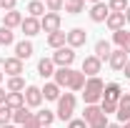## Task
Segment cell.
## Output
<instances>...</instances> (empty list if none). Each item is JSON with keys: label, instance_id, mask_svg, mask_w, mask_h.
<instances>
[{"label": "cell", "instance_id": "cell-1", "mask_svg": "<svg viewBox=\"0 0 130 128\" xmlns=\"http://www.w3.org/2000/svg\"><path fill=\"white\" fill-rule=\"evenodd\" d=\"M85 93H83V98H85V106H95L98 100H103V91H105V83L98 78H85V88H83Z\"/></svg>", "mask_w": 130, "mask_h": 128}, {"label": "cell", "instance_id": "cell-2", "mask_svg": "<svg viewBox=\"0 0 130 128\" xmlns=\"http://www.w3.org/2000/svg\"><path fill=\"white\" fill-rule=\"evenodd\" d=\"M73 113H75V96L73 93H65V96H60V100H58V118L60 121H73Z\"/></svg>", "mask_w": 130, "mask_h": 128}, {"label": "cell", "instance_id": "cell-3", "mask_svg": "<svg viewBox=\"0 0 130 128\" xmlns=\"http://www.w3.org/2000/svg\"><path fill=\"white\" fill-rule=\"evenodd\" d=\"M53 63L60 65V68H70V65L75 63V50L68 48V45H63V48H58L55 53H53Z\"/></svg>", "mask_w": 130, "mask_h": 128}, {"label": "cell", "instance_id": "cell-4", "mask_svg": "<svg viewBox=\"0 0 130 128\" xmlns=\"http://www.w3.org/2000/svg\"><path fill=\"white\" fill-rule=\"evenodd\" d=\"M100 68H103V60H100V58H95V55H88V58L83 60L80 73L85 75V78H95L98 73H100Z\"/></svg>", "mask_w": 130, "mask_h": 128}, {"label": "cell", "instance_id": "cell-5", "mask_svg": "<svg viewBox=\"0 0 130 128\" xmlns=\"http://www.w3.org/2000/svg\"><path fill=\"white\" fill-rule=\"evenodd\" d=\"M40 30H45L50 35V33L60 30V13H45V15L40 18Z\"/></svg>", "mask_w": 130, "mask_h": 128}, {"label": "cell", "instance_id": "cell-6", "mask_svg": "<svg viewBox=\"0 0 130 128\" xmlns=\"http://www.w3.org/2000/svg\"><path fill=\"white\" fill-rule=\"evenodd\" d=\"M23 96H25V106H28V108H38V106L43 103V91L35 88V85H28V88L23 91Z\"/></svg>", "mask_w": 130, "mask_h": 128}, {"label": "cell", "instance_id": "cell-7", "mask_svg": "<svg viewBox=\"0 0 130 128\" xmlns=\"http://www.w3.org/2000/svg\"><path fill=\"white\" fill-rule=\"evenodd\" d=\"M118 121H120V126H125L130 121V93H123L118 100Z\"/></svg>", "mask_w": 130, "mask_h": 128}, {"label": "cell", "instance_id": "cell-8", "mask_svg": "<svg viewBox=\"0 0 130 128\" xmlns=\"http://www.w3.org/2000/svg\"><path fill=\"white\" fill-rule=\"evenodd\" d=\"M85 40H88V33L83 30V28H73V30L68 33V48H80V45H85Z\"/></svg>", "mask_w": 130, "mask_h": 128}, {"label": "cell", "instance_id": "cell-9", "mask_svg": "<svg viewBox=\"0 0 130 128\" xmlns=\"http://www.w3.org/2000/svg\"><path fill=\"white\" fill-rule=\"evenodd\" d=\"M108 15H110V8H108L105 3H95V5L90 8V20H93V23H105Z\"/></svg>", "mask_w": 130, "mask_h": 128}, {"label": "cell", "instance_id": "cell-10", "mask_svg": "<svg viewBox=\"0 0 130 128\" xmlns=\"http://www.w3.org/2000/svg\"><path fill=\"white\" fill-rule=\"evenodd\" d=\"M3 73H8L10 78H15L23 73V60L18 58H3Z\"/></svg>", "mask_w": 130, "mask_h": 128}, {"label": "cell", "instance_id": "cell-11", "mask_svg": "<svg viewBox=\"0 0 130 128\" xmlns=\"http://www.w3.org/2000/svg\"><path fill=\"white\" fill-rule=\"evenodd\" d=\"M108 63H110V68H113V70H123V68H125V63H128V53H125L123 48L113 50V53H110V58H108Z\"/></svg>", "mask_w": 130, "mask_h": 128}, {"label": "cell", "instance_id": "cell-12", "mask_svg": "<svg viewBox=\"0 0 130 128\" xmlns=\"http://www.w3.org/2000/svg\"><path fill=\"white\" fill-rule=\"evenodd\" d=\"M20 28H23V33L28 35V38H32V35H38L40 33V20L38 18H23V23H20Z\"/></svg>", "mask_w": 130, "mask_h": 128}, {"label": "cell", "instance_id": "cell-13", "mask_svg": "<svg viewBox=\"0 0 130 128\" xmlns=\"http://www.w3.org/2000/svg\"><path fill=\"white\" fill-rule=\"evenodd\" d=\"M120 96H123V88H120L118 83H108L105 91H103V100H110V103H118Z\"/></svg>", "mask_w": 130, "mask_h": 128}, {"label": "cell", "instance_id": "cell-14", "mask_svg": "<svg viewBox=\"0 0 130 128\" xmlns=\"http://www.w3.org/2000/svg\"><path fill=\"white\" fill-rule=\"evenodd\" d=\"M125 23H128V20H125V13H110L108 20H105V25H108L113 33H115V30H123V28H125Z\"/></svg>", "mask_w": 130, "mask_h": 128}, {"label": "cell", "instance_id": "cell-15", "mask_svg": "<svg viewBox=\"0 0 130 128\" xmlns=\"http://www.w3.org/2000/svg\"><path fill=\"white\" fill-rule=\"evenodd\" d=\"M32 50H35V48H32L30 40H20V43L15 45V58H18V60H28V58L32 55Z\"/></svg>", "mask_w": 130, "mask_h": 128}, {"label": "cell", "instance_id": "cell-16", "mask_svg": "<svg viewBox=\"0 0 130 128\" xmlns=\"http://www.w3.org/2000/svg\"><path fill=\"white\" fill-rule=\"evenodd\" d=\"M65 43H68V33H63V30H55V33H50L48 35V45L50 48H63Z\"/></svg>", "mask_w": 130, "mask_h": 128}, {"label": "cell", "instance_id": "cell-17", "mask_svg": "<svg viewBox=\"0 0 130 128\" xmlns=\"http://www.w3.org/2000/svg\"><path fill=\"white\" fill-rule=\"evenodd\" d=\"M70 78H73V68H58L55 70V83L60 88H68L70 85Z\"/></svg>", "mask_w": 130, "mask_h": 128}, {"label": "cell", "instance_id": "cell-18", "mask_svg": "<svg viewBox=\"0 0 130 128\" xmlns=\"http://www.w3.org/2000/svg\"><path fill=\"white\" fill-rule=\"evenodd\" d=\"M43 91V98L45 100H60V85L53 80V83H45V88H40Z\"/></svg>", "mask_w": 130, "mask_h": 128}, {"label": "cell", "instance_id": "cell-19", "mask_svg": "<svg viewBox=\"0 0 130 128\" xmlns=\"http://www.w3.org/2000/svg\"><path fill=\"white\" fill-rule=\"evenodd\" d=\"M20 23H23V15H20L18 10H8V13H5V18H3V25H5V28H10V30H13V28H18Z\"/></svg>", "mask_w": 130, "mask_h": 128}, {"label": "cell", "instance_id": "cell-20", "mask_svg": "<svg viewBox=\"0 0 130 128\" xmlns=\"http://www.w3.org/2000/svg\"><path fill=\"white\" fill-rule=\"evenodd\" d=\"M38 73H40L43 78H50V75H55V63H53V58H43V60L38 63Z\"/></svg>", "mask_w": 130, "mask_h": 128}, {"label": "cell", "instance_id": "cell-21", "mask_svg": "<svg viewBox=\"0 0 130 128\" xmlns=\"http://www.w3.org/2000/svg\"><path fill=\"white\" fill-rule=\"evenodd\" d=\"M28 13H30V18H38V20H40L48 10H45V5H43L40 0H30V3H28Z\"/></svg>", "mask_w": 130, "mask_h": 128}, {"label": "cell", "instance_id": "cell-22", "mask_svg": "<svg viewBox=\"0 0 130 128\" xmlns=\"http://www.w3.org/2000/svg\"><path fill=\"white\" fill-rule=\"evenodd\" d=\"M110 53H113V50H110V43H108V40H98V43H95V58L108 60Z\"/></svg>", "mask_w": 130, "mask_h": 128}, {"label": "cell", "instance_id": "cell-23", "mask_svg": "<svg viewBox=\"0 0 130 128\" xmlns=\"http://www.w3.org/2000/svg\"><path fill=\"white\" fill-rule=\"evenodd\" d=\"M30 116H32V113H30V108H28V106L15 108V111H13V123H15V126H23V123H25Z\"/></svg>", "mask_w": 130, "mask_h": 128}, {"label": "cell", "instance_id": "cell-24", "mask_svg": "<svg viewBox=\"0 0 130 128\" xmlns=\"http://www.w3.org/2000/svg\"><path fill=\"white\" fill-rule=\"evenodd\" d=\"M28 85H25V80L20 78V75H15V78H8V93H23Z\"/></svg>", "mask_w": 130, "mask_h": 128}, {"label": "cell", "instance_id": "cell-25", "mask_svg": "<svg viewBox=\"0 0 130 128\" xmlns=\"http://www.w3.org/2000/svg\"><path fill=\"white\" fill-rule=\"evenodd\" d=\"M5 106H10L13 111H15V108H23V106H25V96H23V93H8Z\"/></svg>", "mask_w": 130, "mask_h": 128}, {"label": "cell", "instance_id": "cell-26", "mask_svg": "<svg viewBox=\"0 0 130 128\" xmlns=\"http://www.w3.org/2000/svg\"><path fill=\"white\" fill-rule=\"evenodd\" d=\"M85 10V0H65V13L70 15H78Z\"/></svg>", "mask_w": 130, "mask_h": 128}, {"label": "cell", "instance_id": "cell-27", "mask_svg": "<svg viewBox=\"0 0 130 128\" xmlns=\"http://www.w3.org/2000/svg\"><path fill=\"white\" fill-rule=\"evenodd\" d=\"M70 91H83L85 88V75H83L80 70H73V78H70V85H68Z\"/></svg>", "mask_w": 130, "mask_h": 128}, {"label": "cell", "instance_id": "cell-28", "mask_svg": "<svg viewBox=\"0 0 130 128\" xmlns=\"http://www.w3.org/2000/svg\"><path fill=\"white\" fill-rule=\"evenodd\" d=\"M100 106H85V113H83V121L85 123H90V121H95L98 116H100Z\"/></svg>", "mask_w": 130, "mask_h": 128}, {"label": "cell", "instance_id": "cell-29", "mask_svg": "<svg viewBox=\"0 0 130 128\" xmlns=\"http://www.w3.org/2000/svg\"><path fill=\"white\" fill-rule=\"evenodd\" d=\"M35 116H38V121H40V126H43V128H45V126H53V121H55V113L48 111V108L40 111V113H35Z\"/></svg>", "mask_w": 130, "mask_h": 128}, {"label": "cell", "instance_id": "cell-30", "mask_svg": "<svg viewBox=\"0 0 130 128\" xmlns=\"http://www.w3.org/2000/svg\"><path fill=\"white\" fill-rule=\"evenodd\" d=\"M13 40H15L13 30L5 28V25H0V45H13Z\"/></svg>", "mask_w": 130, "mask_h": 128}, {"label": "cell", "instance_id": "cell-31", "mask_svg": "<svg viewBox=\"0 0 130 128\" xmlns=\"http://www.w3.org/2000/svg\"><path fill=\"white\" fill-rule=\"evenodd\" d=\"M10 121H13V108L3 103V106H0V126H8Z\"/></svg>", "mask_w": 130, "mask_h": 128}, {"label": "cell", "instance_id": "cell-32", "mask_svg": "<svg viewBox=\"0 0 130 128\" xmlns=\"http://www.w3.org/2000/svg\"><path fill=\"white\" fill-rule=\"evenodd\" d=\"M108 8H110V13H125L130 5H128V0H110Z\"/></svg>", "mask_w": 130, "mask_h": 128}, {"label": "cell", "instance_id": "cell-33", "mask_svg": "<svg viewBox=\"0 0 130 128\" xmlns=\"http://www.w3.org/2000/svg\"><path fill=\"white\" fill-rule=\"evenodd\" d=\"M108 126H110V123H108V116H105V113H100L95 121L88 123V128H108Z\"/></svg>", "mask_w": 130, "mask_h": 128}, {"label": "cell", "instance_id": "cell-34", "mask_svg": "<svg viewBox=\"0 0 130 128\" xmlns=\"http://www.w3.org/2000/svg\"><path fill=\"white\" fill-rule=\"evenodd\" d=\"M63 8H65L63 0H48V3H45V10H48V13H60Z\"/></svg>", "mask_w": 130, "mask_h": 128}, {"label": "cell", "instance_id": "cell-35", "mask_svg": "<svg viewBox=\"0 0 130 128\" xmlns=\"http://www.w3.org/2000/svg\"><path fill=\"white\" fill-rule=\"evenodd\" d=\"M113 40H115V45H118V48H123V45H125V40H128V30H125V28H123V30H115V33H113Z\"/></svg>", "mask_w": 130, "mask_h": 128}, {"label": "cell", "instance_id": "cell-36", "mask_svg": "<svg viewBox=\"0 0 130 128\" xmlns=\"http://www.w3.org/2000/svg\"><path fill=\"white\" fill-rule=\"evenodd\" d=\"M100 111L105 113V116H110V113H118V103H110V100H100Z\"/></svg>", "mask_w": 130, "mask_h": 128}, {"label": "cell", "instance_id": "cell-37", "mask_svg": "<svg viewBox=\"0 0 130 128\" xmlns=\"http://www.w3.org/2000/svg\"><path fill=\"white\" fill-rule=\"evenodd\" d=\"M23 128H43V126H40V121H38V116H35V113H32L30 118H28V121H25V123H23Z\"/></svg>", "mask_w": 130, "mask_h": 128}, {"label": "cell", "instance_id": "cell-38", "mask_svg": "<svg viewBox=\"0 0 130 128\" xmlns=\"http://www.w3.org/2000/svg\"><path fill=\"white\" fill-rule=\"evenodd\" d=\"M15 3L18 0H0V10H5V13L8 10H15Z\"/></svg>", "mask_w": 130, "mask_h": 128}, {"label": "cell", "instance_id": "cell-39", "mask_svg": "<svg viewBox=\"0 0 130 128\" xmlns=\"http://www.w3.org/2000/svg\"><path fill=\"white\" fill-rule=\"evenodd\" d=\"M68 128H88V123H85L83 118H73V121L68 123Z\"/></svg>", "mask_w": 130, "mask_h": 128}, {"label": "cell", "instance_id": "cell-40", "mask_svg": "<svg viewBox=\"0 0 130 128\" xmlns=\"http://www.w3.org/2000/svg\"><path fill=\"white\" fill-rule=\"evenodd\" d=\"M123 75H125V78H130V60L125 63V68H123Z\"/></svg>", "mask_w": 130, "mask_h": 128}, {"label": "cell", "instance_id": "cell-41", "mask_svg": "<svg viewBox=\"0 0 130 128\" xmlns=\"http://www.w3.org/2000/svg\"><path fill=\"white\" fill-rule=\"evenodd\" d=\"M123 50H125V53H130V33H128V40H125V45H123Z\"/></svg>", "mask_w": 130, "mask_h": 128}, {"label": "cell", "instance_id": "cell-42", "mask_svg": "<svg viewBox=\"0 0 130 128\" xmlns=\"http://www.w3.org/2000/svg\"><path fill=\"white\" fill-rule=\"evenodd\" d=\"M5 98H8V93H5V91H3V88H0V106H3V103H5Z\"/></svg>", "mask_w": 130, "mask_h": 128}, {"label": "cell", "instance_id": "cell-43", "mask_svg": "<svg viewBox=\"0 0 130 128\" xmlns=\"http://www.w3.org/2000/svg\"><path fill=\"white\" fill-rule=\"evenodd\" d=\"M108 128H123V126H120V123H110Z\"/></svg>", "mask_w": 130, "mask_h": 128}, {"label": "cell", "instance_id": "cell-44", "mask_svg": "<svg viewBox=\"0 0 130 128\" xmlns=\"http://www.w3.org/2000/svg\"><path fill=\"white\" fill-rule=\"evenodd\" d=\"M125 20H128V23H130V8H128V10H125Z\"/></svg>", "mask_w": 130, "mask_h": 128}, {"label": "cell", "instance_id": "cell-45", "mask_svg": "<svg viewBox=\"0 0 130 128\" xmlns=\"http://www.w3.org/2000/svg\"><path fill=\"white\" fill-rule=\"evenodd\" d=\"M88 3H93V5H95V3H103V0H88Z\"/></svg>", "mask_w": 130, "mask_h": 128}, {"label": "cell", "instance_id": "cell-46", "mask_svg": "<svg viewBox=\"0 0 130 128\" xmlns=\"http://www.w3.org/2000/svg\"><path fill=\"white\" fill-rule=\"evenodd\" d=\"M0 128H15V126H10V123H8V126H0Z\"/></svg>", "mask_w": 130, "mask_h": 128}, {"label": "cell", "instance_id": "cell-47", "mask_svg": "<svg viewBox=\"0 0 130 128\" xmlns=\"http://www.w3.org/2000/svg\"><path fill=\"white\" fill-rule=\"evenodd\" d=\"M3 75H5V73H3V70H0V83H3Z\"/></svg>", "mask_w": 130, "mask_h": 128}, {"label": "cell", "instance_id": "cell-48", "mask_svg": "<svg viewBox=\"0 0 130 128\" xmlns=\"http://www.w3.org/2000/svg\"><path fill=\"white\" fill-rule=\"evenodd\" d=\"M123 128H130V121H128V123H125V126H123Z\"/></svg>", "mask_w": 130, "mask_h": 128}, {"label": "cell", "instance_id": "cell-49", "mask_svg": "<svg viewBox=\"0 0 130 128\" xmlns=\"http://www.w3.org/2000/svg\"><path fill=\"white\" fill-rule=\"evenodd\" d=\"M45 128H53V126H45Z\"/></svg>", "mask_w": 130, "mask_h": 128}]
</instances>
